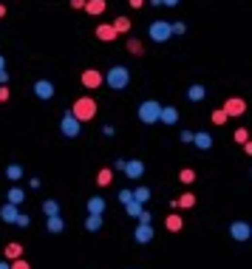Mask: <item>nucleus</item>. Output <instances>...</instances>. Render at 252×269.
I'll return each mask as SVG.
<instances>
[{"label":"nucleus","mask_w":252,"mask_h":269,"mask_svg":"<svg viewBox=\"0 0 252 269\" xmlns=\"http://www.w3.org/2000/svg\"><path fill=\"white\" fill-rule=\"evenodd\" d=\"M71 114H74V119H80V122H91V119H97V100H94L91 94L77 97L74 105H71Z\"/></svg>","instance_id":"nucleus-1"},{"label":"nucleus","mask_w":252,"mask_h":269,"mask_svg":"<svg viewBox=\"0 0 252 269\" xmlns=\"http://www.w3.org/2000/svg\"><path fill=\"white\" fill-rule=\"evenodd\" d=\"M102 77H105V85H108L111 91H125V88L131 85V68L114 66V68H108Z\"/></svg>","instance_id":"nucleus-2"},{"label":"nucleus","mask_w":252,"mask_h":269,"mask_svg":"<svg viewBox=\"0 0 252 269\" xmlns=\"http://www.w3.org/2000/svg\"><path fill=\"white\" fill-rule=\"evenodd\" d=\"M159 111H162V105H159V102H153V100H148V102H142V105H139V111H136V114H139V122H142V125H156V122H159Z\"/></svg>","instance_id":"nucleus-3"},{"label":"nucleus","mask_w":252,"mask_h":269,"mask_svg":"<svg viewBox=\"0 0 252 269\" xmlns=\"http://www.w3.org/2000/svg\"><path fill=\"white\" fill-rule=\"evenodd\" d=\"M80 131H83V122H80V119H74V114H71V111H66V114H63V119H60V134L66 136V139H77V136H80Z\"/></svg>","instance_id":"nucleus-4"},{"label":"nucleus","mask_w":252,"mask_h":269,"mask_svg":"<svg viewBox=\"0 0 252 269\" xmlns=\"http://www.w3.org/2000/svg\"><path fill=\"white\" fill-rule=\"evenodd\" d=\"M148 37H151L153 43H168L170 37V23L168 20H153L151 26H148Z\"/></svg>","instance_id":"nucleus-5"},{"label":"nucleus","mask_w":252,"mask_h":269,"mask_svg":"<svg viewBox=\"0 0 252 269\" xmlns=\"http://www.w3.org/2000/svg\"><path fill=\"white\" fill-rule=\"evenodd\" d=\"M80 83H83V88H88V91H97V88L105 85V77H102V71H97V68H85Z\"/></svg>","instance_id":"nucleus-6"},{"label":"nucleus","mask_w":252,"mask_h":269,"mask_svg":"<svg viewBox=\"0 0 252 269\" xmlns=\"http://www.w3.org/2000/svg\"><path fill=\"white\" fill-rule=\"evenodd\" d=\"M122 173H125L131 182H139V179L145 176V162H142V159H125V168H122Z\"/></svg>","instance_id":"nucleus-7"},{"label":"nucleus","mask_w":252,"mask_h":269,"mask_svg":"<svg viewBox=\"0 0 252 269\" xmlns=\"http://www.w3.org/2000/svg\"><path fill=\"white\" fill-rule=\"evenodd\" d=\"M32 91H34V97H37V100H43V102L54 100V94H57V88H54V83H51V80H37Z\"/></svg>","instance_id":"nucleus-8"},{"label":"nucleus","mask_w":252,"mask_h":269,"mask_svg":"<svg viewBox=\"0 0 252 269\" xmlns=\"http://www.w3.org/2000/svg\"><path fill=\"white\" fill-rule=\"evenodd\" d=\"M250 235H252V227L247 221H233L230 224V238L233 241H250Z\"/></svg>","instance_id":"nucleus-9"},{"label":"nucleus","mask_w":252,"mask_h":269,"mask_svg":"<svg viewBox=\"0 0 252 269\" xmlns=\"http://www.w3.org/2000/svg\"><path fill=\"white\" fill-rule=\"evenodd\" d=\"M227 117H244L247 114V102L238 100V97H230V100L224 102V108H221Z\"/></svg>","instance_id":"nucleus-10"},{"label":"nucleus","mask_w":252,"mask_h":269,"mask_svg":"<svg viewBox=\"0 0 252 269\" xmlns=\"http://www.w3.org/2000/svg\"><path fill=\"white\" fill-rule=\"evenodd\" d=\"M153 235H156V230H153L151 224H136V230H134V241H136V244H151Z\"/></svg>","instance_id":"nucleus-11"},{"label":"nucleus","mask_w":252,"mask_h":269,"mask_svg":"<svg viewBox=\"0 0 252 269\" xmlns=\"http://www.w3.org/2000/svg\"><path fill=\"white\" fill-rule=\"evenodd\" d=\"M182 227H185L182 213H179V210H173L168 219H165V230H168V233H182Z\"/></svg>","instance_id":"nucleus-12"},{"label":"nucleus","mask_w":252,"mask_h":269,"mask_svg":"<svg viewBox=\"0 0 252 269\" xmlns=\"http://www.w3.org/2000/svg\"><path fill=\"white\" fill-rule=\"evenodd\" d=\"M190 145H196L199 151H210V148H213V136L207 134V131H196V134H193V142H190Z\"/></svg>","instance_id":"nucleus-13"},{"label":"nucleus","mask_w":252,"mask_h":269,"mask_svg":"<svg viewBox=\"0 0 252 269\" xmlns=\"http://www.w3.org/2000/svg\"><path fill=\"white\" fill-rule=\"evenodd\" d=\"M117 37H119V34L114 32V26H111V23H100V26H97V40H102V43H114Z\"/></svg>","instance_id":"nucleus-14"},{"label":"nucleus","mask_w":252,"mask_h":269,"mask_svg":"<svg viewBox=\"0 0 252 269\" xmlns=\"http://www.w3.org/2000/svg\"><path fill=\"white\" fill-rule=\"evenodd\" d=\"M105 9H108V0H85L83 6V12H88L91 17H100Z\"/></svg>","instance_id":"nucleus-15"},{"label":"nucleus","mask_w":252,"mask_h":269,"mask_svg":"<svg viewBox=\"0 0 252 269\" xmlns=\"http://www.w3.org/2000/svg\"><path fill=\"white\" fill-rule=\"evenodd\" d=\"M3 258H6V261L23 258V244H20V241H9V244L3 247Z\"/></svg>","instance_id":"nucleus-16"},{"label":"nucleus","mask_w":252,"mask_h":269,"mask_svg":"<svg viewBox=\"0 0 252 269\" xmlns=\"http://www.w3.org/2000/svg\"><path fill=\"white\" fill-rule=\"evenodd\" d=\"M6 202H9V204H17V207H20V204L26 202V190H23V187H17V185H12L9 190H6Z\"/></svg>","instance_id":"nucleus-17"},{"label":"nucleus","mask_w":252,"mask_h":269,"mask_svg":"<svg viewBox=\"0 0 252 269\" xmlns=\"http://www.w3.org/2000/svg\"><path fill=\"white\" fill-rule=\"evenodd\" d=\"M17 213H20V207L17 204H3L0 207V221H6V224H15V219H17Z\"/></svg>","instance_id":"nucleus-18"},{"label":"nucleus","mask_w":252,"mask_h":269,"mask_svg":"<svg viewBox=\"0 0 252 269\" xmlns=\"http://www.w3.org/2000/svg\"><path fill=\"white\" fill-rule=\"evenodd\" d=\"M46 230H49L51 235H60V233L66 230V221H63V216H49V219H46Z\"/></svg>","instance_id":"nucleus-19"},{"label":"nucleus","mask_w":252,"mask_h":269,"mask_svg":"<svg viewBox=\"0 0 252 269\" xmlns=\"http://www.w3.org/2000/svg\"><path fill=\"white\" fill-rule=\"evenodd\" d=\"M159 122H165V125H176V122H179V111H176L173 105H165V108L159 111Z\"/></svg>","instance_id":"nucleus-20"},{"label":"nucleus","mask_w":252,"mask_h":269,"mask_svg":"<svg viewBox=\"0 0 252 269\" xmlns=\"http://www.w3.org/2000/svg\"><path fill=\"white\" fill-rule=\"evenodd\" d=\"M85 210L94 213V216H102V213H105V199H102V196H91V199L85 202Z\"/></svg>","instance_id":"nucleus-21"},{"label":"nucleus","mask_w":252,"mask_h":269,"mask_svg":"<svg viewBox=\"0 0 252 269\" xmlns=\"http://www.w3.org/2000/svg\"><path fill=\"white\" fill-rule=\"evenodd\" d=\"M114 173H117L114 168H102L100 173H97V185H100V187H111V185H114Z\"/></svg>","instance_id":"nucleus-22"},{"label":"nucleus","mask_w":252,"mask_h":269,"mask_svg":"<svg viewBox=\"0 0 252 269\" xmlns=\"http://www.w3.org/2000/svg\"><path fill=\"white\" fill-rule=\"evenodd\" d=\"M204 97H207V91H204V85L193 83V85H190V88H187V100H190V102H202Z\"/></svg>","instance_id":"nucleus-23"},{"label":"nucleus","mask_w":252,"mask_h":269,"mask_svg":"<svg viewBox=\"0 0 252 269\" xmlns=\"http://www.w3.org/2000/svg\"><path fill=\"white\" fill-rule=\"evenodd\" d=\"M111 26H114V32H117V34H128V32H131V26H134V23H131V17L119 15L117 20L111 23Z\"/></svg>","instance_id":"nucleus-24"},{"label":"nucleus","mask_w":252,"mask_h":269,"mask_svg":"<svg viewBox=\"0 0 252 269\" xmlns=\"http://www.w3.org/2000/svg\"><path fill=\"white\" fill-rule=\"evenodd\" d=\"M193 207H196V196L193 193H182L176 199V210H193Z\"/></svg>","instance_id":"nucleus-25"},{"label":"nucleus","mask_w":252,"mask_h":269,"mask_svg":"<svg viewBox=\"0 0 252 269\" xmlns=\"http://www.w3.org/2000/svg\"><path fill=\"white\" fill-rule=\"evenodd\" d=\"M6 179H9V182H20V179H23V165H17V162L6 165Z\"/></svg>","instance_id":"nucleus-26"},{"label":"nucleus","mask_w":252,"mask_h":269,"mask_svg":"<svg viewBox=\"0 0 252 269\" xmlns=\"http://www.w3.org/2000/svg\"><path fill=\"white\" fill-rule=\"evenodd\" d=\"M134 202L145 207V204L151 202V190H148L145 185H142V187H134Z\"/></svg>","instance_id":"nucleus-27"},{"label":"nucleus","mask_w":252,"mask_h":269,"mask_svg":"<svg viewBox=\"0 0 252 269\" xmlns=\"http://www.w3.org/2000/svg\"><path fill=\"white\" fill-rule=\"evenodd\" d=\"M85 230H88V233H100V230H102V216L88 213V219H85Z\"/></svg>","instance_id":"nucleus-28"},{"label":"nucleus","mask_w":252,"mask_h":269,"mask_svg":"<svg viewBox=\"0 0 252 269\" xmlns=\"http://www.w3.org/2000/svg\"><path fill=\"white\" fill-rule=\"evenodd\" d=\"M125 49H128V54H134V57H142V54H145L142 40H136V37H131V40H128V46H125Z\"/></svg>","instance_id":"nucleus-29"},{"label":"nucleus","mask_w":252,"mask_h":269,"mask_svg":"<svg viewBox=\"0 0 252 269\" xmlns=\"http://www.w3.org/2000/svg\"><path fill=\"white\" fill-rule=\"evenodd\" d=\"M43 213H46V219H49V216H60V202L46 199V202H43Z\"/></svg>","instance_id":"nucleus-30"},{"label":"nucleus","mask_w":252,"mask_h":269,"mask_svg":"<svg viewBox=\"0 0 252 269\" xmlns=\"http://www.w3.org/2000/svg\"><path fill=\"white\" fill-rule=\"evenodd\" d=\"M179 182H182V185H193V182H196V170H193V168H182V170H179Z\"/></svg>","instance_id":"nucleus-31"},{"label":"nucleus","mask_w":252,"mask_h":269,"mask_svg":"<svg viewBox=\"0 0 252 269\" xmlns=\"http://www.w3.org/2000/svg\"><path fill=\"white\" fill-rule=\"evenodd\" d=\"M210 117H213V125H227V119H230L224 111H221V108H218V111H213Z\"/></svg>","instance_id":"nucleus-32"},{"label":"nucleus","mask_w":252,"mask_h":269,"mask_svg":"<svg viewBox=\"0 0 252 269\" xmlns=\"http://www.w3.org/2000/svg\"><path fill=\"white\" fill-rule=\"evenodd\" d=\"M9 269H32V264L26 258H15V261H9Z\"/></svg>","instance_id":"nucleus-33"},{"label":"nucleus","mask_w":252,"mask_h":269,"mask_svg":"<svg viewBox=\"0 0 252 269\" xmlns=\"http://www.w3.org/2000/svg\"><path fill=\"white\" fill-rule=\"evenodd\" d=\"M125 213L131 216V219H136L139 213H142V204H136V202H131V204H125Z\"/></svg>","instance_id":"nucleus-34"},{"label":"nucleus","mask_w":252,"mask_h":269,"mask_svg":"<svg viewBox=\"0 0 252 269\" xmlns=\"http://www.w3.org/2000/svg\"><path fill=\"white\" fill-rule=\"evenodd\" d=\"M15 224H17V227H23V230H26V227H32V216H26V213H17Z\"/></svg>","instance_id":"nucleus-35"},{"label":"nucleus","mask_w":252,"mask_h":269,"mask_svg":"<svg viewBox=\"0 0 252 269\" xmlns=\"http://www.w3.org/2000/svg\"><path fill=\"white\" fill-rule=\"evenodd\" d=\"M187 32V23H182V20H179V23H170V34H176V37H182V34Z\"/></svg>","instance_id":"nucleus-36"},{"label":"nucleus","mask_w":252,"mask_h":269,"mask_svg":"<svg viewBox=\"0 0 252 269\" xmlns=\"http://www.w3.org/2000/svg\"><path fill=\"white\" fill-rule=\"evenodd\" d=\"M235 142H238V145L250 142V131H247V128H238V131H235Z\"/></svg>","instance_id":"nucleus-37"},{"label":"nucleus","mask_w":252,"mask_h":269,"mask_svg":"<svg viewBox=\"0 0 252 269\" xmlns=\"http://www.w3.org/2000/svg\"><path fill=\"white\" fill-rule=\"evenodd\" d=\"M119 202L131 204V202H134V190H128V187H125V190H119Z\"/></svg>","instance_id":"nucleus-38"},{"label":"nucleus","mask_w":252,"mask_h":269,"mask_svg":"<svg viewBox=\"0 0 252 269\" xmlns=\"http://www.w3.org/2000/svg\"><path fill=\"white\" fill-rule=\"evenodd\" d=\"M151 213H148V210H145V207H142V213H139V216H136V221H139V224H151Z\"/></svg>","instance_id":"nucleus-39"},{"label":"nucleus","mask_w":252,"mask_h":269,"mask_svg":"<svg viewBox=\"0 0 252 269\" xmlns=\"http://www.w3.org/2000/svg\"><path fill=\"white\" fill-rule=\"evenodd\" d=\"M193 134H196V131H182V134H179V139H182V142H185V145H190V142H193Z\"/></svg>","instance_id":"nucleus-40"},{"label":"nucleus","mask_w":252,"mask_h":269,"mask_svg":"<svg viewBox=\"0 0 252 269\" xmlns=\"http://www.w3.org/2000/svg\"><path fill=\"white\" fill-rule=\"evenodd\" d=\"M9 97H12V94H9V85H0V105L9 102Z\"/></svg>","instance_id":"nucleus-41"},{"label":"nucleus","mask_w":252,"mask_h":269,"mask_svg":"<svg viewBox=\"0 0 252 269\" xmlns=\"http://www.w3.org/2000/svg\"><path fill=\"white\" fill-rule=\"evenodd\" d=\"M145 3H148V0H128V6H131V9H136V12H139Z\"/></svg>","instance_id":"nucleus-42"},{"label":"nucleus","mask_w":252,"mask_h":269,"mask_svg":"<svg viewBox=\"0 0 252 269\" xmlns=\"http://www.w3.org/2000/svg\"><path fill=\"white\" fill-rule=\"evenodd\" d=\"M29 187H32V190H40V187H43V182L34 176V179H29Z\"/></svg>","instance_id":"nucleus-43"},{"label":"nucleus","mask_w":252,"mask_h":269,"mask_svg":"<svg viewBox=\"0 0 252 269\" xmlns=\"http://www.w3.org/2000/svg\"><path fill=\"white\" fill-rule=\"evenodd\" d=\"M0 85H9V71H6V68L0 71Z\"/></svg>","instance_id":"nucleus-44"},{"label":"nucleus","mask_w":252,"mask_h":269,"mask_svg":"<svg viewBox=\"0 0 252 269\" xmlns=\"http://www.w3.org/2000/svg\"><path fill=\"white\" fill-rule=\"evenodd\" d=\"M162 6H165V9H176V6H179V0H162Z\"/></svg>","instance_id":"nucleus-45"},{"label":"nucleus","mask_w":252,"mask_h":269,"mask_svg":"<svg viewBox=\"0 0 252 269\" xmlns=\"http://www.w3.org/2000/svg\"><path fill=\"white\" fill-rule=\"evenodd\" d=\"M111 168H114V170H119V173H122V168H125V159H117V162H114Z\"/></svg>","instance_id":"nucleus-46"},{"label":"nucleus","mask_w":252,"mask_h":269,"mask_svg":"<svg viewBox=\"0 0 252 269\" xmlns=\"http://www.w3.org/2000/svg\"><path fill=\"white\" fill-rule=\"evenodd\" d=\"M102 134H105V136H114L117 131H114V125H105V128H102Z\"/></svg>","instance_id":"nucleus-47"},{"label":"nucleus","mask_w":252,"mask_h":269,"mask_svg":"<svg viewBox=\"0 0 252 269\" xmlns=\"http://www.w3.org/2000/svg\"><path fill=\"white\" fill-rule=\"evenodd\" d=\"M85 6V0H71V9H83Z\"/></svg>","instance_id":"nucleus-48"},{"label":"nucleus","mask_w":252,"mask_h":269,"mask_svg":"<svg viewBox=\"0 0 252 269\" xmlns=\"http://www.w3.org/2000/svg\"><path fill=\"white\" fill-rule=\"evenodd\" d=\"M3 17H6V6H3V3H0V20H3Z\"/></svg>","instance_id":"nucleus-49"},{"label":"nucleus","mask_w":252,"mask_h":269,"mask_svg":"<svg viewBox=\"0 0 252 269\" xmlns=\"http://www.w3.org/2000/svg\"><path fill=\"white\" fill-rule=\"evenodd\" d=\"M3 68H6V57H3V54H0V71H3Z\"/></svg>","instance_id":"nucleus-50"},{"label":"nucleus","mask_w":252,"mask_h":269,"mask_svg":"<svg viewBox=\"0 0 252 269\" xmlns=\"http://www.w3.org/2000/svg\"><path fill=\"white\" fill-rule=\"evenodd\" d=\"M0 269H9V261H6V258H3V261H0Z\"/></svg>","instance_id":"nucleus-51"}]
</instances>
